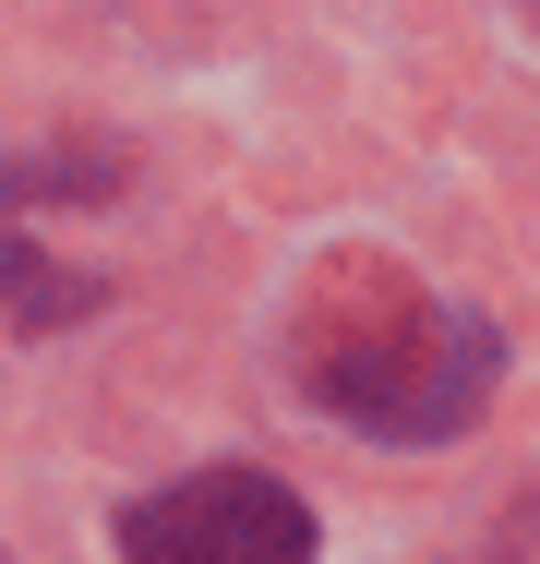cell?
<instances>
[{
  "label": "cell",
  "mask_w": 540,
  "mask_h": 564,
  "mask_svg": "<svg viewBox=\"0 0 540 564\" xmlns=\"http://www.w3.org/2000/svg\"><path fill=\"white\" fill-rule=\"evenodd\" d=\"M120 553L132 564H313V505L264 468H205V480H169L120 517Z\"/></svg>",
  "instance_id": "cell-2"
},
{
  "label": "cell",
  "mask_w": 540,
  "mask_h": 564,
  "mask_svg": "<svg viewBox=\"0 0 540 564\" xmlns=\"http://www.w3.org/2000/svg\"><path fill=\"white\" fill-rule=\"evenodd\" d=\"M301 372L336 421H360L385 445H444V433L480 421L505 337L468 301H421L385 264H336L313 289V325H301Z\"/></svg>",
  "instance_id": "cell-1"
}]
</instances>
